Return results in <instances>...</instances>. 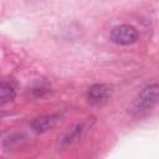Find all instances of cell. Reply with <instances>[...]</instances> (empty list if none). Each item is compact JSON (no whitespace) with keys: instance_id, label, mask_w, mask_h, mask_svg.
<instances>
[{"instance_id":"obj_1","label":"cell","mask_w":159,"mask_h":159,"mask_svg":"<svg viewBox=\"0 0 159 159\" xmlns=\"http://www.w3.org/2000/svg\"><path fill=\"white\" fill-rule=\"evenodd\" d=\"M158 98H159L158 83L148 84L132 101V103L128 107V113L135 119L145 118L157 106Z\"/></svg>"},{"instance_id":"obj_2","label":"cell","mask_w":159,"mask_h":159,"mask_svg":"<svg viewBox=\"0 0 159 159\" xmlns=\"http://www.w3.org/2000/svg\"><path fill=\"white\" fill-rule=\"evenodd\" d=\"M138 31L134 26L132 25H118L116 27L112 29L111 31V40L112 42L117 43V45H122V46H128V45H133L137 42L138 40Z\"/></svg>"},{"instance_id":"obj_3","label":"cell","mask_w":159,"mask_h":159,"mask_svg":"<svg viewBox=\"0 0 159 159\" xmlns=\"http://www.w3.org/2000/svg\"><path fill=\"white\" fill-rule=\"evenodd\" d=\"M112 94V88L104 83H96L89 87L87 92L88 102L93 106H103Z\"/></svg>"},{"instance_id":"obj_4","label":"cell","mask_w":159,"mask_h":159,"mask_svg":"<svg viewBox=\"0 0 159 159\" xmlns=\"http://www.w3.org/2000/svg\"><path fill=\"white\" fill-rule=\"evenodd\" d=\"M60 118H61V116H60L58 113L47 114V116H43V117H40V118H36V119L31 123V128H32V130L36 132V133L47 132L48 129H52V128L60 122Z\"/></svg>"},{"instance_id":"obj_5","label":"cell","mask_w":159,"mask_h":159,"mask_svg":"<svg viewBox=\"0 0 159 159\" xmlns=\"http://www.w3.org/2000/svg\"><path fill=\"white\" fill-rule=\"evenodd\" d=\"M16 97V91L12 84L7 82H0V108L12 102Z\"/></svg>"},{"instance_id":"obj_6","label":"cell","mask_w":159,"mask_h":159,"mask_svg":"<svg viewBox=\"0 0 159 159\" xmlns=\"http://www.w3.org/2000/svg\"><path fill=\"white\" fill-rule=\"evenodd\" d=\"M86 129H87L86 123H80V124H77V125H76V127H75V128H73V129L65 137L62 144H63V145H71L72 143L77 142V140L84 134Z\"/></svg>"}]
</instances>
